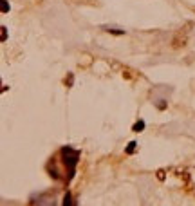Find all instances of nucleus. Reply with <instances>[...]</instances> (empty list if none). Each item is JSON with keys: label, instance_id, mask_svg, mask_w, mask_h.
Here are the masks:
<instances>
[{"label": "nucleus", "instance_id": "1", "mask_svg": "<svg viewBox=\"0 0 195 206\" xmlns=\"http://www.w3.org/2000/svg\"><path fill=\"white\" fill-rule=\"evenodd\" d=\"M60 154H62L63 165L67 166V170H69V176H67V183H71V181H72V177H74V174H76V165L79 163V152H78V150H74L72 147H62Z\"/></svg>", "mask_w": 195, "mask_h": 206}, {"label": "nucleus", "instance_id": "2", "mask_svg": "<svg viewBox=\"0 0 195 206\" xmlns=\"http://www.w3.org/2000/svg\"><path fill=\"white\" fill-rule=\"evenodd\" d=\"M132 130H134V132H143V130H144V121H143V119H139L137 123H134Z\"/></svg>", "mask_w": 195, "mask_h": 206}, {"label": "nucleus", "instance_id": "3", "mask_svg": "<svg viewBox=\"0 0 195 206\" xmlns=\"http://www.w3.org/2000/svg\"><path fill=\"white\" fill-rule=\"evenodd\" d=\"M136 147H137V143H136V141H130V143H128V147L125 148V154L132 155L134 152H136Z\"/></svg>", "mask_w": 195, "mask_h": 206}, {"label": "nucleus", "instance_id": "4", "mask_svg": "<svg viewBox=\"0 0 195 206\" xmlns=\"http://www.w3.org/2000/svg\"><path fill=\"white\" fill-rule=\"evenodd\" d=\"M0 9H2V13H4V15L9 13V2H7V0H0Z\"/></svg>", "mask_w": 195, "mask_h": 206}, {"label": "nucleus", "instance_id": "5", "mask_svg": "<svg viewBox=\"0 0 195 206\" xmlns=\"http://www.w3.org/2000/svg\"><path fill=\"white\" fill-rule=\"evenodd\" d=\"M0 33H2V35H0V40H2V42H6V40H7V27H6V25H0Z\"/></svg>", "mask_w": 195, "mask_h": 206}, {"label": "nucleus", "instance_id": "6", "mask_svg": "<svg viewBox=\"0 0 195 206\" xmlns=\"http://www.w3.org/2000/svg\"><path fill=\"white\" fill-rule=\"evenodd\" d=\"M69 204H72V197H71V193L67 192L63 195V206H69Z\"/></svg>", "mask_w": 195, "mask_h": 206}, {"label": "nucleus", "instance_id": "7", "mask_svg": "<svg viewBox=\"0 0 195 206\" xmlns=\"http://www.w3.org/2000/svg\"><path fill=\"white\" fill-rule=\"evenodd\" d=\"M105 31L112 33V35H125V31L123 29H110V27H105Z\"/></svg>", "mask_w": 195, "mask_h": 206}, {"label": "nucleus", "instance_id": "8", "mask_svg": "<svg viewBox=\"0 0 195 206\" xmlns=\"http://www.w3.org/2000/svg\"><path fill=\"white\" fill-rule=\"evenodd\" d=\"M72 81H74V76H72V74H69V76L65 78V83H67V87H72Z\"/></svg>", "mask_w": 195, "mask_h": 206}, {"label": "nucleus", "instance_id": "9", "mask_svg": "<svg viewBox=\"0 0 195 206\" xmlns=\"http://www.w3.org/2000/svg\"><path fill=\"white\" fill-rule=\"evenodd\" d=\"M159 179H165V174H163V170H159V174H157Z\"/></svg>", "mask_w": 195, "mask_h": 206}]
</instances>
